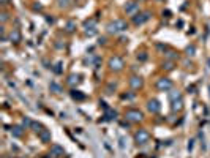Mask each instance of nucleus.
I'll return each instance as SVG.
<instances>
[{
	"label": "nucleus",
	"instance_id": "1",
	"mask_svg": "<svg viewBox=\"0 0 210 158\" xmlns=\"http://www.w3.org/2000/svg\"><path fill=\"white\" fill-rule=\"evenodd\" d=\"M150 11H144V13H137V15L133 16V24L134 25H141L144 22H147V21L150 19Z\"/></svg>",
	"mask_w": 210,
	"mask_h": 158
},
{
	"label": "nucleus",
	"instance_id": "2",
	"mask_svg": "<svg viewBox=\"0 0 210 158\" xmlns=\"http://www.w3.org/2000/svg\"><path fill=\"white\" fill-rule=\"evenodd\" d=\"M125 117L131 122H139V120H142L144 115L141 111H137V109H128V111L125 112Z\"/></svg>",
	"mask_w": 210,
	"mask_h": 158
},
{
	"label": "nucleus",
	"instance_id": "3",
	"mask_svg": "<svg viewBox=\"0 0 210 158\" xmlns=\"http://www.w3.org/2000/svg\"><path fill=\"white\" fill-rule=\"evenodd\" d=\"M109 66H111V70H114V71H120L125 65H123V60H122L120 57H118V56H114L112 59L109 60Z\"/></svg>",
	"mask_w": 210,
	"mask_h": 158
},
{
	"label": "nucleus",
	"instance_id": "4",
	"mask_svg": "<svg viewBox=\"0 0 210 158\" xmlns=\"http://www.w3.org/2000/svg\"><path fill=\"white\" fill-rule=\"evenodd\" d=\"M157 87H158V90L166 92V90H169V89L172 87V82L167 79V78H163V79H160V81L157 82Z\"/></svg>",
	"mask_w": 210,
	"mask_h": 158
},
{
	"label": "nucleus",
	"instance_id": "5",
	"mask_svg": "<svg viewBox=\"0 0 210 158\" xmlns=\"http://www.w3.org/2000/svg\"><path fill=\"white\" fill-rule=\"evenodd\" d=\"M149 133L145 131V130H139V131L134 134V139L137 141V144H145L147 141H149Z\"/></svg>",
	"mask_w": 210,
	"mask_h": 158
},
{
	"label": "nucleus",
	"instance_id": "6",
	"mask_svg": "<svg viewBox=\"0 0 210 158\" xmlns=\"http://www.w3.org/2000/svg\"><path fill=\"white\" fill-rule=\"evenodd\" d=\"M130 85H131L133 90H137V89L142 87V79L137 78V76H133V78L130 79Z\"/></svg>",
	"mask_w": 210,
	"mask_h": 158
},
{
	"label": "nucleus",
	"instance_id": "7",
	"mask_svg": "<svg viewBox=\"0 0 210 158\" xmlns=\"http://www.w3.org/2000/svg\"><path fill=\"white\" fill-rule=\"evenodd\" d=\"M147 108H149V111L153 112V114H157L160 111V103L157 100H150L149 101V105H147Z\"/></svg>",
	"mask_w": 210,
	"mask_h": 158
},
{
	"label": "nucleus",
	"instance_id": "8",
	"mask_svg": "<svg viewBox=\"0 0 210 158\" xmlns=\"http://www.w3.org/2000/svg\"><path fill=\"white\" fill-rule=\"evenodd\" d=\"M139 10V5L136 2H130L127 6H125V11L128 13V15H134V13Z\"/></svg>",
	"mask_w": 210,
	"mask_h": 158
},
{
	"label": "nucleus",
	"instance_id": "9",
	"mask_svg": "<svg viewBox=\"0 0 210 158\" xmlns=\"http://www.w3.org/2000/svg\"><path fill=\"white\" fill-rule=\"evenodd\" d=\"M114 24L117 25L118 32H125V30L128 29V24L125 22V21H122V19H115V21H114Z\"/></svg>",
	"mask_w": 210,
	"mask_h": 158
},
{
	"label": "nucleus",
	"instance_id": "10",
	"mask_svg": "<svg viewBox=\"0 0 210 158\" xmlns=\"http://www.w3.org/2000/svg\"><path fill=\"white\" fill-rule=\"evenodd\" d=\"M40 134V138L43 142H47V141H51V133L47 131V130H41V131L38 133Z\"/></svg>",
	"mask_w": 210,
	"mask_h": 158
},
{
	"label": "nucleus",
	"instance_id": "11",
	"mask_svg": "<svg viewBox=\"0 0 210 158\" xmlns=\"http://www.w3.org/2000/svg\"><path fill=\"white\" fill-rule=\"evenodd\" d=\"M10 38H11V41H15V43H18V41L21 40L19 32H18V30H13V32L10 33Z\"/></svg>",
	"mask_w": 210,
	"mask_h": 158
},
{
	"label": "nucleus",
	"instance_id": "12",
	"mask_svg": "<svg viewBox=\"0 0 210 158\" xmlns=\"http://www.w3.org/2000/svg\"><path fill=\"white\" fill-rule=\"evenodd\" d=\"M52 152L57 155V156H60V155H63V153H65V150L62 149L60 146H52Z\"/></svg>",
	"mask_w": 210,
	"mask_h": 158
},
{
	"label": "nucleus",
	"instance_id": "13",
	"mask_svg": "<svg viewBox=\"0 0 210 158\" xmlns=\"http://www.w3.org/2000/svg\"><path fill=\"white\" fill-rule=\"evenodd\" d=\"M49 89L54 92V93H60L62 92V87L59 84H55V82H51V85H49Z\"/></svg>",
	"mask_w": 210,
	"mask_h": 158
},
{
	"label": "nucleus",
	"instance_id": "14",
	"mask_svg": "<svg viewBox=\"0 0 210 158\" xmlns=\"http://www.w3.org/2000/svg\"><path fill=\"white\" fill-rule=\"evenodd\" d=\"M65 29H66V32H68V33H71V32H74V29H76V24L73 22V21H68Z\"/></svg>",
	"mask_w": 210,
	"mask_h": 158
},
{
	"label": "nucleus",
	"instance_id": "15",
	"mask_svg": "<svg viewBox=\"0 0 210 158\" xmlns=\"http://www.w3.org/2000/svg\"><path fill=\"white\" fill-rule=\"evenodd\" d=\"M108 32H109V33H118L117 25H115L114 22H109V24H108Z\"/></svg>",
	"mask_w": 210,
	"mask_h": 158
},
{
	"label": "nucleus",
	"instance_id": "16",
	"mask_svg": "<svg viewBox=\"0 0 210 158\" xmlns=\"http://www.w3.org/2000/svg\"><path fill=\"white\" fill-rule=\"evenodd\" d=\"M71 97H73L74 100H84V98H86V95L79 93V90H73V92H71Z\"/></svg>",
	"mask_w": 210,
	"mask_h": 158
},
{
	"label": "nucleus",
	"instance_id": "17",
	"mask_svg": "<svg viewBox=\"0 0 210 158\" xmlns=\"http://www.w3.org/2000/svg\"><path fill=\"white\" fill-rule=\"evenodd\" d=\"M95 24H96V21H95V19H90V21H86V24H84V27H86L87 30H89V29H92V30H93Z\"/></svg>",
	"mask_w": 210,
	"mask_h": 158
},
{
	"label": "nucleus",
	"instance_id": "18",
	"mask_svg": "<svg viewBox=\"0 0 210 158\" xmlns=\"http://www.w3.org/2000/svg\"><path fill=\"white\" fill-rule=\"evenodd\" d=\"M11 133L15 134L16 138H21V136H22V128H21V127H15L11 130Z\"/></svg>",
	"mask_w": 210,
	"mask_h": 158
},
{
	"label": "nucleus",
	"instance_id": "19",
	"mask_svg": "<svg viewBox=\"0 0 210 158\" xmlns=\"http://www.w3.org/2000/svg\"><path fill=\"white\" fill-rule=\"evenodd\" d=\"M78 78H79L78 74H69V78H68V84H71V85H73L74 82H78Z\"/></svg>",
	"mask_w": 210,
	"mask_h": 158
},
{
	"label": "nucleus",
	"instance_id": "20",
	"mask_svg": "<svg viewBox=\"0 0 210 158\" xmlns=\"http://www.w3.org/2000/svg\"><path fill=\"white\" fill-rule=\"evenodd\" d=\"M172 109H174V111H180V109H182V100L177 103V101H172Z\"/></svg>",
	"mask_w": 210,
	"mask_h": 158
},
{
	"label": "nucleus",
	"instance_id": "21",
	"mask_svg": "<svg viewBox=\"0 0 210 158\" xmlns=\"http://www.w3.org/2000/svg\"><path fill=\"white\" fill-rule=\"evenodd\" d=\"M169 98H171V101H176V100H180V93H179V92H172V93L169 95Z\"/></svg>",
	"mask_w": 210,
	"mask_h": 158
},
{
	"label": "nucleus",
	"instance_id": "22",
	"mask_svg": "<svg viewBox=\"0 0 210 158\" xmlns=\"http://www.w3.org/2000/svg\"><path fill=\"white\" fill-rule=\"evenodd\" d=\"M57 3H59L60 8H66L68 3H69V0H57Z\"/></svg>",
	"mask_w": 210,
	"mask_h": 158
},
{
	"label": "nucleus",
	"instance_id": "23",
	"mask_svg": "<svg viewBox=\"0 0 210 158\" xmlns=\"http://www.w3.org/2000/svg\"><path fill=\"white\" fill-rule=\"evenodd\" d=\"M112 90H115V84H114V82H111V84L108 85V89H106V92L108 93H112Z\"/></svg>",
	"mask_w": 210,
	"mask_h": 158
},
{
	"label": "nucleus",
	"instance_id": "24",
	"mask_svg": "<svg viewBox=\"0 0 210 158\" xmlns=\"http://www.w3.org/2000/svg\"><path fill=\"white\" fill-rule=\"evenodd\" d=\"M194 51H196V49H194V46H188V47H186L188 56H194Z\"/></svg>",
	"mask_w": 210,
	"mask_h": 158
},
{
	"label": "nucleus",
	"instance_id": "25",
	"mask_svg": "<svg viewBox=\"0 0 210 158\" xmlns=\"http://www.w3.org/2000/svg\"><path fill=\"white\" fill-rule=\"evenodd\" d=\"M167 59H171V60L179 59V54H176V52H169V54H167Z\"/></svg>",
	"mask_w": 210,
	"mask_h": 158
},
{
	"label": "nucleus",
	"instance_id": "26",
	"mask_svg": "<svg viewBox=\"0 0 210 158\" xmlns=\"http://www.w3.org/2000/svg\"><path fill=\"white\" fill-rule=\"evenodd\" d=\"M164 68H166V70H172V68H174V62H166Z\"/></svg>",
	"mask_w": 210,
	"mask_h": 158
},
{
	"label": "nucleus",
	"instance_id": "27",
	"mask_svg": "<svg viewBox=\"0 0 210 158\" xmlns=\"http://www.w3.org/2000/svg\"><path fill=\"white\" fill-rule=\"evenodd\" d=\"M32 127L35 128V131H37V133H40V131H41V130H40V128H41L40 123H32Z\"/></svg>",
	"mask_w": 210,
	"mask_h": 158
},
{
	"label": "nucleus",
	"instance_id": "28",
	"mask_svg": "<svg viewBox=\"0 0 210 158\" xmlns=\"http://www.w3.org/2000/svg\"><path fill=\"white\" fill-rule=\"evenodd\" d=\"M137 59H141V60H145V59H147V54H145V52H142L141 56H137Z\"/></svg>",
	"mask_w": 210,
	"mask_h": 158
},
{
	"label": "nucleus",
	"instance_id": "29",
	"mask_svg": "<svg viewBox=\"0 0 210 158\" xmlns=\"http://www.w3.org/2000/svg\"><path fill=\"white\" fill-rule=\"evenodd\" d=\"M6 19H8V15H6V13H3V15H2V21H3V22H6Z\"/></svg>",
	"mask_w": 210,
	"mask_h": 158
},
{
	"label": "nucleus",
	"instance_id": "30",
	"mask_svg": "<svg viewBox=\"0 0 210 158\" xmlns=\"http://www.w3.org/2000/svg\"><path fill=\"white\" fill-rule=\"evenodd\" d=\"M22 123H24V125H32L29 119H24V120H22Z\"/></svg>",
	"mask_w": 210,
	"mask_h": 158
},
{
	"label": "nucleus",
	"instance_id": "31",
	"mask_svg": "<svg viewBox=\"0 0 210 158\" xmlns=\"http://www.w3.org/2000/svg\"><path fill=\"white\" fill-rule=\"evenodd\" d=\"M139 2H144V0H139Z\"/></svg>",
	"mask_w": 210,
	"mask_h": 158
},
{
	"label": "nucleus",
	"instance_id": "32",
	"mask_svg": "<svg viewBox=\"0 0 210 158\" xmlns=\"http://www.w3.org/2000/svg\"><path fill=\"white\" fill-rule=\"evenodd\" d=\"M157 2H161V0H157Z\"/></svg>",
	"mask_w": 210,
	"mask_h": 158
},
{
	"label": "nucleus",
	"instance_id": "33",
	"mask_svg": "<svg viewBox=\"0 0 210 158\" xmlns=\"http://www.w3.org/2000/svg\"><path fill=\"white\" fill-rule=\"evenodd\" d=\"M22 158H27V156H22Z\"/></svg>",
	"mask_w": 210,
	"mask_h": 158
},
{
	"label": "nucleus",
	"instance_id": "34",
	"mask_svg": "<svg viewBox=\"0 0 210 158\" xmlns=\"http://www.w3.org/2000/svg\"><path fill=\"white\" fill-rule=\"evenodd\" d=\"M69 2H71V0H69Z\"/></svg>",
	"mask_w": 210,
	"mask_h": 158
}]
</instances>
